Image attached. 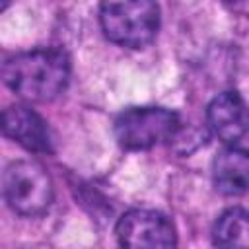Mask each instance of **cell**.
I'll use <instances>...</instances> for the list:
<instances>
[{
    "label": "cell",
    "instance_id": "ba28073f",
    "mask_svg": "<svg viewBox=\"0 0 249 249\" xmlns=\"http://www.w3.org/2000/svg\"><path fill=\"white\" fill-rule=\"evenodd\" d=\"M212 179L222 195H243L249 189V152L235 146L220 150L212 161Z\"/></svg>",
    "mask_w": 249,
    "mask_h": 249
},
{
    "label": "cell",
    "instance_id": "9c48e42d",
    "mask_svg": "<svg viewBox=\"0 0 249 249\" xmlns=\"http://www.w3.org/2000/svg\"><path fill=\"white\" fill-rule=\"evenodd\" d=\"M212 239L218 249H249V210L228 208L214 224Z\"/></svg>",
    "mask_w": 249,
    "mask_h": 249
},
{
    "label": "cell",
    "instance_id": "277c9868",
    "mask_svg": "<svg viewBox=\"0 0 249 249\" xmlns=\"http://www.w3.org/2000/svg\"><path fill=\"white\" fill-rule=\"evenodd\" d=\"M177 113L163 107H128L115 119V138L126 150H148L179 132Z\"/></svg>",
    "mask_w": 249,
    "mask_h": 249
},
{
    "label": "cell",
    "instance_id": "7a4b0ae2",
    "mask_svg": "<svg viewBox=\"0 0 249 249\" xmlns=\"http://www.w3.org/2000/svg\"><path fill=\"white\" fill-rule=\"evenodd\" d=\"M99 23L109 41L142 49L154 41L160 29V8L148 0L105 2L99 6Z\"/></svg>",
    "mask_w": 249,
    "mask_h": 249
},
{
    "label": "cell",
    "instance_id": "52a82bcc",
    "mask_svg": "<svg viewBox=\"0 0 249 249\" xmlns=\"http://www.w3.org/2000/svg\"><path fill=\"white\" fill-rule=\"evenodd\" d=\"M2 130L29 152H51V132L39 113L27 105H10L2 113Z\"/></svg>",
    "mask_w": 249,
    "mask_h": 249
},
{
    "label": "cell",
    "instance_id": "3957f363",
    "mask_svg": "<svg viewBox=\"0 0 249 249\" xmlns=\"http://www.w3.org/2000/svg\"><path fill=\"white\" fill-rule=\"evenodd\" d=\"M2 191L8 206L25 218L45 214L54 196L49 173L41 163L33 160L12 161L4 169Z\"/></svg>",
    "mask_w": 249,
    "mask_h": 249
},
{
    "label": "cell",
    "instance_id": "6da1fadb",
    "mask_svg": "<svg viewBox=\"0 0 249 249\" xmlns=\"http://www.w3.org/2000/svg\"><path fill=\"white\" fill-rule=\"evenodd\" d=\"M4 84L27 101H51L70 80V60L58 49H33L18 53L2 64Z\"/></svg>",
    "mask_w": 249,
    "mask_h": 249
},
{
    "label": "cell",
    "instance_id": "8992f818",
    "mask_svg": "<svg viewBox=\"0 0 249 249\" xmlns=\"http://www.w3.org/2000/svg\"><path fill=\"white\" fill-rule=\"evenodd\" d=\"M206 123L218 140L233 144L249 130V109L237 91H222L210 101Z\"/></svg>",
    "mask_w": 249,
    "mask_h": 249
},
{
    "label": "cell",
    "instance_id": "5b68a950",
    "mask_svg": "<svg viewBox=\"0 0 249 249\" xmlns=\"http://www.w3.org/2000/svg\"><path fill=\"white\" fill-rule=\"evenodd\" d=\"M117 239L123 249H175L173 224L156 210L132 208L117 222Z\"/></svg>",
    "mask_w": 249,
    "mask_h": 249
}]
</instances>
